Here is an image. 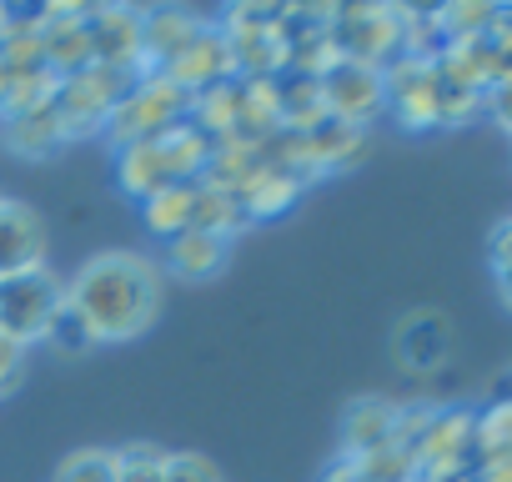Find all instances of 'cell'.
I'll list each match as a JSON object with an SVG mask.
<instances>
[{
    "label": "cell",
    "instance_id": "11",
    "mask_svg": "<svg viewBox=\"0 0 512 482\" xmlns=\"http://www.w3.org/2000/svg\"><path fill=\"white\" fill-rule=\"evenodd\" d=\"M41 257H46V226H41V216L31 206H21V201L0 196V282L46 267Z\"/></svg>",
    "mask_w": 512,
    "mask_h": 482
},
{
    "label": "cell",
    "instance_id": "30",
    "mask_svg": "<svg viewBox=\"0 0 512 482\" xmlns=\"http://www.w3.org/2000/svg\"><path fill=\"white\" fill-rule=\"evenodd\" d=\"M166 452L156 447H121L116 452V482H161Z\"/></svg>",
    "mask_w": 512,
    "mask_h": 482
},
{
    "label": "cell",
    "instance_id": "16",
    "mask_svg": "<svg viewBox=\"0 0 512 482\" xmlns=\"http://www.w3.org/2000/svg\"><path fill=\"white\" fill-rule=\"evenodd\" d=\"M397 402L387 397H357L342 417V457H367V452H382L392 447V432H397Z\"/></svg>",
    "mask_w": 512,
    "mask_h": 482
},
{
    "label": "cell",
    "instance_id": "31",
    "mask_svg": "<svg viewBox=\"0 0 512 482\" xmlns=\"http://www.w3.org/2000/svg\"><path fill=\"white\" fill-rule=\"evenodd\" d=\"M161 482H221V467L196 452H171L161 467Z\"/></svg>",
    "mask_w": 512,
    "mask_h": 482
},
{
    "label": "cell",
    "instance_id": "8",
    "mask_svg": "<svg viewBox=\"0 0 512 482\" xmlns=\"http://www.w3.org/2000/svg\"><path fill=\"white\" fill-rule=\"evenodd\" d=\"M382 81H387V106L397 111V121L407 131L442 126V76H437V61L397 56L392 66H382Z\"/></svg>",
    "mask_w": 512,
    "mask_h": 482
},
{
    "label": "cell",
    "instance_id": "3",
    "mask_svg": "<svg viewBox=\"0 0 512 482\" xmlns=\"http://www.w3.org/2000/svg\"><path fill=\"white\" fill-rule=\"evenodd\" d=\"M277 6H231L221 21V36L231 46L236 81H277L287 76V36H282Z\"/></svg>",
    "mask_w": 512,
    "mask_h": 482
},
{
    "label": "cell",
    "instance_id": "22",
    "mask_svg": "<svg viewBox=\"0 0 512 482\" xmlns=\"http://www.w3.org/2000/svg\"><path fill=\"white\" fill-rule=\"evenodd\" d=\"M477 467H512V397L492 402L472 427V472Z\"/></svg>",
    "mask_w": 512,
    "mask_h": 482
},
{
    "label": "cell",
    "instance_id": "12",
    "mask_svg": "<svg viewBox=\"0 0 512 482\" xmlns=\"http://www.w3.org/2000/svg\"><path fill=\"white\" fill-rule=\"evenodd\" d=\"M392 352H397L402 372L432 377L452 357V327H447V317L442 312H412V317H402V327L392 332Z\"/></svg>",
    "mask_w": 512,
    "mask_h": 482
},
{
    "label": "cell",
    "instance_id": "9",
    "mask_svg": "<svg viewBox=\"0 0 512 482\" xmlns=\"http://www.w3.org/2000/svg\"><path fill=\"white\" fill-rule=\"evenodd\" d=\"M141 26L146 11L141 6H91V61L111 66V71H146L141 56Z\"/></svg>",
    "mask_w": 512,
    "mask_h": 482
},
{
    "label": "cell",
    "instance_id": "29",
    "mask_svg": "<svg viewBox=\"0 0 512 482\" xmlns=\"http://www.w3.org/2000/svg\"><path fill=\"white\" fill-rule=\"evenodd\" d=\"M56 482H116V452L86 447V452H76V457L61 462Z\"/></svg>",
    "mask_w": 512,
    "mask_h": 482
},
{
    "label": "cell",
    "instance_id": "1",
    "mask_svg": "<svg viewBox=\"0 0 512 482\" xmlns=\"http://www.w3.org/2000/svg\"><path fill=\"white\" fill-rule=\"evenodd\" d=\"M66 302L96 342H131L161 312V277L136 252H101L66 282Z\"/></svg>",
    "mask_w": 512,
    "mask_h": 482
},
{
    "label": "cell",
    "instance_id": "2",
    "mask_svg": "<svg viewBox=\"0 0 512 482\" xmlns=\"http://www.w3.org/2000/svg\"><path fill=\"white\" fill-rule=\"evenodd\" d=\"M191 116V96L171 81V76H161V71H146L126 96H121V106L111 111V121H106V141L121 151V146H136V141H156V136H166L171 126H181Z\"/></svg>",
    "mask_w": 512,
    "mask_h": 482
},
{
    "label": "cell",
    "instance_id": "17",
    "mask_svg": "<svg viewBox=\"0 0 512 482\" xmlns=\"http://www.w3.org/2000/svg\"><path fill=\"white\" fill-rule=\"evenodd\" d=\"M307 191V181L302 176H292V171H282V166H262L241 191H236V206H241V216L246 221H272V216H282V211H292L297 206V196Z\"/></svg>",
    "mask_w": 512,
    "mask_h": 482
},
{
    "label": "cell",
    "instance_id": "21",
    "mask_svg": "<svg viewBox=\"0 0 512 482\" xmlns=\"http://www.w3.org/2000/svg\"><path fill=\"white\" fill-rule=\"evenodd\" d=\"M186 121H191L201 136H211V141L236 136V121H241V81H221V86H211V91H196Z\"/></svg>",
    "mask_w": 512,
    "mask_h": 482
},
{
    "label": "cell",
    "instance_id": "6",
    "mask_svg": "<svg viewBox=\"0 0 512 482\" xmlns=\"http://www.w3.org/2000/svg\"><path fill=\"white\" fill-rule=\"evenodd\" d=\"M327 36H332L342 61H362V66L382 71L402 56V11H392V6H332Z\"/></svg>",
    "mask_w": 512,
    "mask_h": 482
},
{
    "label": "cell",
    "instance_id": "33",
    "mask_svg": "<svg viewBox=\"0 0 512 482\" xmlns=\"http://www.w3.org/2000/svg\"><path fill=\"white\" fill-rule=\"evenodd\" d=\"M482 111L502 126V131H512V76L507 81H497V86H487V96H482Z\"/></svg>",
    "mask_w": 512,
    "mask_h": 482
},
{
    "label": "cell",
    "instance_id": "13",
    "mask_svg": "<svg viewBox=\"0 0 512 482\" xmlns=\"http://www.w3.org/2000/svg\"><path fill=\"white\" fill-rule=\"evenodd\" d=\"M161 76H171L186 96H196V91H211V86H221V81H236V66H231V46H226V36H221V26H201V36L161 71Z\"/></svg>",
    "mask_w": 512,
    "mask_h": 482
},
{
    "label": "cell",
    "instance_id": "24",
    "mask_svg": "<svg viewBox=\"0 0 512 482\" xmlns=\"http://www.w3.org/2000/svg\"><path fill=\"white\" fill-rule=\"evenodd\" d=\"M141 216H146V226H151L156 236H166V241L181 236V231H191V226H196V181L156 191L151 201H141Z\"/></svg>",
    "mask_w": 512,
    "mask_h": 482
},
{
    "label": "cell",
    "instance_id": "7",
    "mask_svg": "<svg viewBox=\"0 0 512 482\" xmlns=\"http://www.w3.org/2000/svg\"><path fill=\"white\" fill-rule=\"evenodd\" d=\"M317 86H322V106H327L332 121L367 126L372 116L387 111V81H382L377 66H362V61H342V56H337V61L317 76Z\"/></svg>",
    "mask_w": 512,
    "mask_h": 482
},
{
    "label": "cell",
    "instance_id": "15",
    "mask_svg": "<svg viewBox=\"0 0 512 482\" xmlns=\"http://www.w3.org/2000/svg\"><path fill=\"white\" fill-rule=\"evenodd\" d=\"M116 186H121L131 201H151L156 191L186 186V181H176V171H171L161 141H136V146H121V151H116Z\"/></svg>",
    "mask_w": 512,
    "mask_h": 482
},
{
    "label": "cell",
    "instance_id": "32",
    "mask_svg": "<svg viewBox=\"0 0 512 482\" xmlns=\"http://www.w3.org/2000/svg\"><path fill=\"white\" fill-rule=\"evenodd\" d=\"M26 352H31V347H21V342H11L6 332H0V397H11V392L21 387V377H26Z\"/></svg>",
    "mask_w": 512,
    "mask_h": 482
},
{
    "label": "cell",
    "instance_id": "40",
    "mask_svg": "<svg viewBox=\"0 0 512 482\" xmlns=\"http://www.w3.org/2000/svg\"><path fill=\"white\" fill-rule=\"evenodd\" d=\"M507 21H512V11H507Z\"/></svg>",
    "mask_w": 512,
    "mask_h": 482
},
{
    "label": "cell",
    "instance_id": "27",
    "mask_svg": "<svg viewBox=\"0 0 512 482\" xmlns=\"http://www.w3.org/2000/svg\"><path fill=\"white\" fill-rule=\"evenodd\" d=\"M357 467H362V477H367V482H417V462H412V452H407V447L367 452V457H357Z\"/></svg>",
    "mask_w": 512,
    "mask_h": 482
},
{
    "label": "cell",
    "instance_id": "39",
    "mask_svg": "<svg viewBox=\"0 0 512 482\" xmlns=\"http://www.w3.org/2000/svg\"><path fill=\"white\" fill-rule=\"evenodd\" d=\"M507 387H512V377H507Z\"/></svg>",
    "mask_w": 512,
    "mask_h": 482
},
{
    "label": "cell",
    "instance_id": "18",
    "mask_svg": "<svg viewBox=\"0 0 512 482\" xmlns=\"http://www.w3.org/2000/svg\"><path fill=\"white\" fill-rule=\"evenodd\" d=\"M226 252H231V236H216V231L191 226V231H181V236L166 241V267L176 277H186V282H206V277H216L226 267Z\"/></svg>",
    "mask_w": 512,
    "mask_h": 482
},
{
    "label": "cell",
    "instance_id": "34",
    "mask_svg": "<svg viewBox=\"0 0 512 482\" xmlns=\"http://www.w3.org/2000/svg\"><path fill=\"white\" fill-rule=\"evenodd\" d=\"M512 267V216L492 231V272H507Z\"/></svg>",
    "mask_w": 512,
    "mask_h": 482
},
{
    "label": "cell",
    "instance_id": "14",
    "mask_svg": "<svg viewBox=\"0 0 512 482\" xmlns=\"http://www.w3.org/2000/svg\"><path fill=\"white\" fill-rule=\"evenodd\" d=\"M201 36V21L181 6H156L146 11V26H141V56H146V71H166L191 41Z\"/></svg>",
    "mask_w": 512,
    "mask_h": 482
},
{
    "label": "cell",
    "instance_id": "26",
    "mask_svg": "<svg viewBox=\"0 0 512 482\" xmlns=\"http://www.w3.org/2000/svg\"><path fill=\"white\" fill-rule=\"evenodd\" d=\"M196 226H201V231H216V236H236V231L251 226V221L241 216L236 196H226V191L196 181Z\"/></svg>",
    "mask_w": 512,
    "mask_h": 482
},
{
    "label": "cell",
    "instance_id": "10",
    "mask_svg": "<svg viewBox=\"0 0 512 482\" xmlns=\"http://www.w3.org/2000/svg\"><path fill=\"white\" fill-rule=\"evenodd\" d=\"M41 51L56 76H76L91 66V6H41Z\"/></svg>",
    "mask_w": 512,
    "mask_h": 482
},
{
    "label": "cell",
    "instance_id": "38",
    "mask_svg": "<svg viewBox=\"0 0 512 482\" xmlns=\"http://www.w3.org/2000/svg\"><path fill=\"white\" fill-rule=\"evenodd\" d=\"M6 26H11V6H0V36H6Z\"/></svg>",
    "mask_w": 512,
    "mask_h": 482
},
{
    "label": "cell",
    "instance_id": "20",
    "mask_svg": "<svg viewBox=\"0 0 512 482\" xmlns=\"http://www.w3.org/2000/svg\"><path fill=\"white\" fill-rule=\"evenodd\" d=\"M66 141H71V136H66L56 106H41V111H26V116H6V146H11L16 156L41 161V156H56Z\"/></svg>",
    "mask_w": 512,
    "mask_h": 482
},
{
    "label": "cell",
    "instance_id": "23",
    "mask_svg": "<svg viewBox=\"0 0 512 482\" xmlns=\"http://www.w3.org/2000/svg\"><path fill=\"white\" fill-rule=\"evenodd\" d=\"M277 91H282V131H317L327 121V106H322V86L312 76H277Z\"/></svg>",
    "mask_w": 512,
    "mask_h": 482
},
{
    "label": "cell",
    "instance_id": "28",
    "mask_svg": "<svg viewBox=\"0 0 512 482\" xmlns=\"http://www.w3.org/2000/svg\"><path fill=\"white\" fill-rule=\"evenodd\" d=\"M46 347H56L61 357H81V352H91V347H96L91 327L71 312V302L56 312V322H51V332H46Z\"/></svg>",
    "mask_w": 512,
    "mask_h": 482
},
{
    "label": "cell",
    "instance_id": "35",
    "mask_svg": "<svg viewBox=\"0 0 512 482\" xmlns=\"http://www.w3.org/2000/svg\"><path fill=\"white\" fill-rule=\"evenodd\" d=\"M322 482H367V477H362L357 457H337V462L327 467V477H322Z\"/></svg>",
    "mask_w": 512,
    "mask_h": 482
},
{
    "label": "cell",
    "instance_id": "37",
    "mask_svg": "<svg viewBox=\"0 0 512 482\" xmlns=\"http://www.w3.org/2000/svg\"><path fill=\"white\" fill-rule=\"evenodd\" d=\"M6 91H11V76H6V66H0V106H6Z\"/></svg>",
    "mask_w": 512,
    "mask_h": 482
},
{
    "label": "cell",
    "instance_id": "4",
    "mask_svg": "<svg viewBox=\"0 0 512 482\" xmlns=\"http://www.w3.org/2000/svg\"><path fill=\"white\" fill-rule=\"evenodd\" d=\"M146 76V71H141ZM136 71H111V66H86L76 76H61V91H56V116L66 126V136H101L111 111L121 106V96L141 81Z\"/></svg>",
    "mask_w": 512,
    "mask_h": 482
},
{
    "label": "cell",
    "instance_id": "19",
    "mask_svg": "<svg viewBox=\"0 0 512 482\" xmlns=\"http://www.w3.org/2000/svg\"><path fill=\"white\" fill-rule=\"evenodd\" d=\"M302 151H307V171H312V176H327V171H342V166L362 161V151H367V131L327 116L317 131L302 136Z\"/></svg>",
    "mask_w": 512,
    "mask_h": 482
},
{
    "label": "cell",
    "instance_id": "36",
    "mask_svg": "<svg viewBox=\"0 0 512 482\" xmlns=\"http://www.w3.org/2000/svg\"><path fill=\"white\" fill-rule=\"evenodd\" d=\"M497 292H502V302L512 307V267H507V272H497Z\"/></svg>",
    "mask_w": 512,
    "mask_h": 482
},
{
    "label": "cell",
    "instance_id": "5",
    "mask_svg": "<svg viewBox=\"0 0 512 482\" xmlns=\"http://www.w3.org/2000/svg\"><path fill=\"white\" fill-rule=\"evenodd\" d=\"M61 307H66V282L46 267L0 282V332H6L11 342H21V347L46 342Z\"/></svg>",
    "mask_w": 512,
    "mask_h": 482
},
{
    "label": "cell",
    "instance_id": "25",
    "mask_svg": "<svg viewBox=\"0 0 512 482\" xmlns=\"http://www.w3.org/2000/svg\"><path fill=\"white\" fill-rule=\"evenodd\" d=\"M56 91H61V76L51 66H41L31 76H16L11 91H6V106H0V116H26V111L56 106Z\"/></svg>",
    "mask_w": 512,
    "mask_h": 482
}]
</instances>
